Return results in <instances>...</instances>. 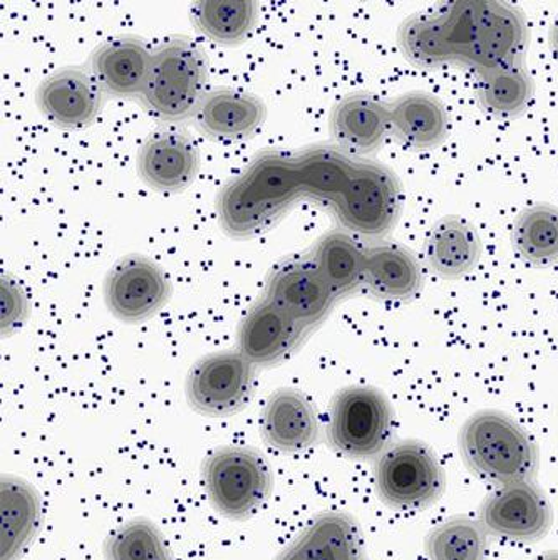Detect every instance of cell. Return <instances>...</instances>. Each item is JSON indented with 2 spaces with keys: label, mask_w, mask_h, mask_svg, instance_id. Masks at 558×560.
<instances>
[{
  "label": "cell",
  "mask_w": 558,
  "mask_h": 560,
  "mask_svg": "<svg viewBox=\"0 0 558 560\" xmlns=\"http://www.w3.org/2000/svg\"><path fill=\"white\" fill-rule=\"evenodd\" d=\"M305 198L329 207L344 231L365 238L391 234L405 203L399 178L387 166L337 144H312L260 153L220 194V225L230 237H255Z\"/></svg>",
  "instance_id": "6da1fadb"
},
{
  "label": "cell",
  "mask_w": 558,
  "mask_h": 560,
  "mask_svg": "<svg viewBox=\"0 0 558 560\" xmlns=\"http://www.w3.org/2000/svg\"><path fill=\"white\" fill-rule=\"evenodd\" d=\"M525 15L509 2H451L433 12H418L397 30V44L416 68L447 66L476 74L523 65L528 47Z\"/></svg>",
  "instance_id": "7a4b0ae2"
},
{
  "label": "cell",
  "mask_w": 558,
  "mask_h": 560,
  "mask_svg": "<svg viewBox=\"0 0 558 560\" xmlns=\"http://www.w3.org/2000/svg\"><path fill=\"white\" fill-rule=\"evenodd\" d=\"M460 452L473 474L498 487L532 481L538 471L534 439L501 411L472 415L460 431Z\"/></svg>",
  "instance_id": "3957f363"
},
{
  "label": "cell",
  "mask_w": 558,
  "mask_h": 560,
  "mask_svg": "<svg viewBox=\"0 0 558 560\" xmlns=\"http://www.w3.org/2000/svg\"><path fill=\"white\" fill-rule=\"evenodd\" d=\"M208 61L188 37H173L158 47L143 93L144 105L163 121L197 116L207 96Z\"/></svg>",
  "instance_id": "277c9868"
},
{
  "label": "cell",
  "mask_w": 558,
  "mask_h": 560,
  "mask_svg": "<svg viewBox=\"0 0 558 560\" xmlns=\"http://www.w3.org/2000/svg\"><path fill=\"white\" fill-rule=\"evenodd\" d=\"M446 489V475L430 446L405 440L384 450L376 464V490L386 505L418 511L433 505Z\"/></svg>",
  "instance_id": "5b68a950"
},
{
  "label": "cell",
  "mask_w": 558,
  "mask_h": 560,
  "mask_svg": "<svg viewBox=\"0 0 558 560\" xmlns=\"http://www.w3.org/2000/svg\"><path fill=\"white\" fill-rule=\"evenodd\" d=\"M204 478L217 511L235 521L258 511L272 490L267 462L254 450L242 446H225L211 453Z\"/></svg>",
  "instance_id": "8992f818"
},
{
  "label": "cell",
  "mask_w": 558,
  "mask_h": 560,
  "mask_svg": "<svg viewBox=\"0 0 558 560\" xmlns=\"http://www.w3.org/2000/svg\"><path fill=\"white\" fill-rule=\"evenodd\" d=\"M393 433V410L380 389L349 386L337 393L330 408V445L351 458L384 452Z\"/></svg>",
  "instance_id": "52a82bcc"
},
{
  "label": "cell",
  "mask_w": 558,
  "mask_h": 560,
  "mask_svg": "<svg viewBox=\"0 0 558 560\" xmlns=\"http://www.w3.org/2000/svg\"><path fill=\"white\" fill-rule=\"evenodd\" d=\"M254 385L255 366L241 351L216 352L191 368L186 398L205 417H232L251 401Z\"/></svg>",
  "instance_id": "ba28073f"
},
{
  "label": "cell",
  "mask_w": 558,
  "mask_h": 560,
  "mask_svg": "<svg viewBox=\"0 0 558 560\" xmlns=\"http://www.w3.org/2000/svg\"><path fill=\"white\" fill-rule=\"evenodd\" d=\"M554 514L545 493L534 481L501 486L481 505L485 530L513 542H534L547 536Z\"/></svg>",
  "instance_id": "9c48e42d"
},
{
  "label": "cell",
  "mask_w": 558,
  "mask_h": 560,
  "mask_svg": "<svg viewBox=\"0 0 558 560\" xmlns=\"http://www.w3.org/2000/svg\"><path fill=\"white\" fill-rule=\"evenodd\" d=\"M172 295V284L162 267L141 256L119 260L104 284V299L113 316L125 323L153 317Z\"/></svg>",
  "instance_id": "30bf717a"
},
{
  "label": "cell",
  "mask_w": 558,
  "mask_h": 560,
  "mask_svg": "<svg viewBox=\"0 0 558 560\" xmlns=\"http://www.w3.org/2000/svg\"><path fill=\"white\" fill-rule=\"evenodd\" d=\"M265 291V299L294 317L309 332L323 323L339 299L311 257L279 264L270 273Z\"/></svg>",
  "instance_id": "8fae6325"
},
{
  "label": "cell",
  "mask_w": 558,
  "mask_h": 560,
  "mask_svg": "<svg viewBox=\"0 0 558 560\" xmlns=\"http://www.w3.org/2000/svg\"><path fill=\"white\" fill-rule=\"evenodd\" d=\"M103 88L84 68L58 69L37 90V105L49 121L61 128H84L100 115Z\"/></svg>",
  "instance_id": "7c38bea8"
},
{
  "label": "cell",
  "mask_w": 558,
  "mask_h": 560,
  "mask_svg": "<svg viewBox=\"0 0 558 560\" xmlns=\"http://www.w3.org/2000/svg\"><path fill=\"white\" fill-rule=\"evenodd\" d=\"M309 330L269 299L248 311L239 327V351L254 366L286 360L304 341Z\"/></svg>",
  "instance_id": "4fadbf2b"
},
{
  "label": "cell",
  "mask_w": 558,
  "mask_h": 560,
  "mask_svg": "<svg viewBox=\"0 0 558 560\" xmlns=\"http://www.w3.org/2000/svg\"><path fill=\"white\" fill-rule=\"evenodd\" d=\"M200 170V153L190 137L160 131L148 138L138 155V172L154 190L179 191L190 187Z\"/></svg>",
  "instance_id": "5bb4252c"
},
{
  "label": "cell",
  "mask_w": 558,
  "mask_h": 560,
  "mask_svg": "<svg viewBox=\"0 0 558 560\" xmlns=\"http://www.w3.org/2000/svg\"><path fill=\"white\" fill-rule=\"evenodd\" d=\"M330 128L337 147L361 159L371 155L391 133L390 105L376 94H348L334 106Z\"/></svg>",
  "instance_id": "9a60e30c"
},
{
  "label": "cell",
  "mask_w": 558,
  "mask_h": 560,
  "mask_svg": "<svg viewBox=\"0 0 558 560\" xmlns=\"http://www.w3.org/2000/svg\"><path fill=\"white\" fill-rule=\"evenodd\" d=\"M154 52L138 37H116L104 43L91 59V72L104 93L143 97Z\"/></svg>",
  "instance_id": "2e32d148"
},
{
  "label": "cell",
  "mask_w": 558,
  "mask_h": 560,
  "mask_svg": "<svg viewBox=\"0 0 558 560\" xmlns=\"http://www.w3.org/2000/svg\"><path fill=\"white\" fill-rule=\"evenodd\" d=\"M318 418L314 405L298 389L274 393L261 413V435L279 452L301 453L318 440Z\"/></svg>",
  "instance_id": "e0dca14e"
},
{
  "label": "cell",
  "mask_w": 558,
  "mask_h": 560,
  "mask_svg": "<svg viewBox=\"0 0 558 560\" xmlns=\"http://www.w3.org/2000/svg\"><path fill=\"white\" fill-rule=\"evenodd\" d=\"M391 133L416 151L434 150L450 135V115L440 97L427 91H409L390 105Z\"/></svg>",
  "instance_id": "ac0fdd59"
},
{
  "label": "cell",
  "mask_w": 558,
  "mask_h": 560,
  "mask_svg": "<svg viewBox=\"0 0 558 560\" xmlns=\"http://www.w3.org/2000/svg\"><path fill=\"white\" fill-rule=\"evenodd\" d=\"M421 288V266L411 250L391 242L365 247L362 289L369 294L381 301H409Z\"/></svg>",
  "instance_id": "d6986e66"
},
{
  "label": "cell",
  "mask_w": 558,
  "mask_h": 560,
  "mask_svg": "<svg viewBox=\"0 0 558 560\" xmlns=\"http://www.w3.org/2000/svg\"><path fill=\"white\" fill-rule=\"evenodd\" d=\"M484 242L475 226L460 215H447L431 226L427 242L430 269L441 279L468 276L480 264Z\"/></svg>",
  "instance_id": "ffe728a7"
},
{
  "label": "cell",
  "mask_w": 558,
  "mask_h": 560,
  "mask_svg": "<svg viewBox=\"0 0 558 560\" xmlns=\"http://www.w3.org/2000/svg\"><path fill=\"white\" fill-rule=\"evenodd\" d=\"M277 560H364L361 532L349 515H318Z\"/></svg>",
  "instance_id": "44dd1931"
},
{
  "label": "cell",
  "mask_w": 558,
  "mask_h": 560,
  "mask_svg": "<svg viewBox=\"0 0 558 560\" xmlns=\"http://www.w3.org/2000/svg\"><path fill=\"white\" fill-rule=\"evenodd\" d=\"M267 116L264 101L241 90L211 91L198 108L197 119L208 137L241 140L260 128Z\"/></svg>",
  "instance_id": "7402d4cb"
},
{
  "label": "cell",
  "mask_w": 558,
  "mask_h": 560,
  "mask_svg": "<svg viewBox=\"0 0 558 560\" xmlns=\"http://www.w3.org/2000/svg\"><path fill=\"white\" fill-rule=\"evenodd\" d=\"M0 556L15 560L36 536L43 517L39 495L33 486L18 477H2L0 481Z\"/></svg>",
  "instance_id": "603a6c76"
},
{
  "label": "cell",
  "mask_w": 558,
  "mask_h": 560,
  "mask_svg": "<svg viewBox=\"0 0 558 560\" xmlns=\"http://www.w3.org/2000/svg\"><path fill=\"white\" fill-rule=\"evenodd\" d=\"M311 259L337 298L364 284L365 247L348 231L329 232L315 245Z\"/></svg>",
  "instance_id": "cb8c5ba5"
},
{
  "label": "cell",
  "mask_w": 558,
  "mask_h": 560,
  "mask_svg": "<svg viewBox=\"0 0 558 560\" xmlns=\"http://www.w3.org/2000/svg\"><path fill=\"white\" fill-rule=\"evenodd\" d=\"M534 94V78L523 65L478 75V84H476L478 103L487 115L495 118H519L528 109Z\"/></svg>",
  "instance_id": "d4e9b609"
},
{
  "label": "cell",
  "mask_w": 558,
  "mask_h": 560,
  "mask_svg": "<svg viewBox=\"0 0 558 560\" xmlns=\"http://www.w3.org/2000/svg\"><path fill=\"white\" fill-rule=\"evenodd\" d=\"M513 247L525 262L545 267L558 262V209L548 203L528 207L516 217Z\"/></svg>",
  "instance_id": "484cf974"
},
{
  "label": "cell",
  "mask_w": 558,
  "mask_h": 560,
  "mask_svg": "<svg viewBox=\"0 0 558 560\" xmlns=\"http://www.w3.org/2000/svg\"><path fill=\"white\" fill-rule=\"evenodd\" d=\"M195 24L198 30L213 40V43L232 44L242 43L257 22L258 5L251 0H239V2H198L194 5Z\"/></svg>",
  "instance_id": "4316f807"
},
{
  "label": "cell",
  "mask_w": 558,
  "mask_h": 560,
  "mask_svg": "<svg viewBox=\"0 0 558 560\" xmlns=\"http://www.w3.org/2000/svg\"><path fill=\"white\" fill-rule=\"evenodd\" d=\"M428 560H485L488 532L481 522L469 517H453L428 534Z\"/></svg>",
  "instance_id": "83f0119b"
},
{
  "label": "cell",
  "mask_w": 558,
  "mask_h": 560,
  "mask_svg": "<svg viewBox=\"0 0 558 560\" xmlns=\"http://www.w3.org/2000/svg\"><path fill=\"white\" fill-rule=\"evenodd\" d=\"M109 560H173L162 534L147 518L126 522L106 544Z\"/></svg>",
  "instance_id": "f1b7e54d"
},
{
  "label": "cell",
  "mask_w": 558,
  "mask_h": 560,
  "mask_svg": "<svg viewBox=\"0 0 558 560\" xmlns=\"http://www.w3.org/2000/svg\"><path fill=\"white\" fill-rule=\"evenodd\" d=\"M30 314V301L11 277L2 279V332L11 335Z\"/></svg>",
  "instance_id": "f546056e"
},
{
  "label": "cell",
  "mask_w": 558,
  "mask_h": 560,
  "mask_svg": "<svg viewBox=\"0 0 558 560\" xmlns=\"http://www.w3.org/2000/svg\"><path fill=\"white\" fill-rule=\"evenodd\" d=\"M551 46H554L555 56L558 58V18L555 21L554 30H551Z\"/></svg>",
  "instance_id": "4dcf8cb0"
},
{
  "label": "cell",
  "mask_w": 558,
  "mask_h": 560,
  "mask_svg": "<svg viewBox=\"0 0 558 560\" xmlns=\"http://www.w3.org/2000/svg\"><path fill=\"white\" fill-rule=\"evenodd\" d=\"M535 560H558V552L557 550H551V552L542 553Z\"/></svg>",
  "instance_id": "1f68e13d"
}]
</instances>
